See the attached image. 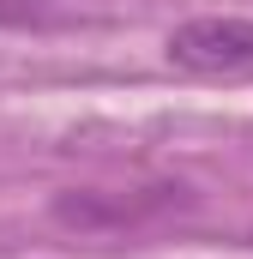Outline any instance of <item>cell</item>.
<instances>
[{"mask_svg": "<svg viewBox=\"0 0 253 259\" xmlns=\"http://www.w3.org/2000/svg\"><path fill=\"white\" fill-rule=\"evenodd\" d=\"M169 66L199 72V78H229V72H253V18L241 12H205L169 30L163 42Z\"/></svg>", "mask_w": 253, "mask_h": 259, "instance_id": "obj_2", "label": "cell"}, {"mask_svg": "<svg viewBox=\"0 0 253 259\" xmlns=\"http://www.w3.org/2000/svg\"><path fill=\"white\" fill-rule=\"evenodd\" d=\"M181 205H187L181 181H157V187H66V193H55L49 217L61 229L115 241V235H133V229H151L157 217H169Z\"/></svg>", "mask_w": 253, "mask_h": 259, "instance_id": "obj_1", "label": "cell"}]
</instances>
